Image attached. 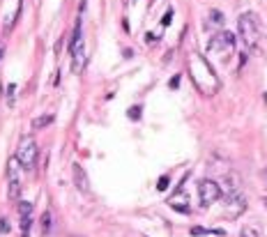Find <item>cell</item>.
I'll list each match as a JSON object with an SVG mask.
<instances>
[{
	"label": "cell",
	"instance_id": "1",
	"mask_svg": "<svg viewBox=\"0 0 267 237\" xmlns=\"http://www.w3.org/2000/svg\"><path fill=\"white\" fill-rule=\"evenodd\" d=\"M69 58H71V71L81 74L85 67V39H83V23L81 19H76L74 23V33L69 39Z\"/></svg>",
	"mask_w": 267,
	"mask_h": 237
},
{
	"label": "cell",
	"instance_id": "2",
	"mask_svg": "<svg viewBox=\"0 0 267 237\" xmlns=\"http://www.w3.org/2000/svg\"><path fill=\"white\" fill-rule=\"evenodd\" d=\"M237 28H240V37L244 39L246 46L256 49L258 46V39H260V26H258V19L253 12H244L237 21Z\"/></svg>",
	"mask_w": 267,
	"mask_h": 237
},
{
	"label": "cell",
	"instance_id": "3",
	"mask_svg": "<svg viewBox=\"0 0 267 237\" xmlns=\"http://www.w3.org/2000/svg\"><path fill=\"white\" fill-rule=\"evenodd\" d=\"M17 159H19V164H21L23 171H33L35 164H37V159H39L37 143H35L33 138H23L21 145H19V150H17Z\"/></svg>",
	"mask_w": 267,
	"mask_h": 237
},
{
	"label": "cell",
	"instance_id": "4",
	"mask_svg": "<svg viewBox=\"0 0 267 237\" xmlns=\"http://www.w3.org/2000/svg\"><path fill=\"white\" fill-rule=\"evenodd\" d=\"M198 196H201L203 207H210L217 200H221V184L214 182V180H201L198 182Z\"/></svg>",
	"mask_w": 267,
	"mask_h": 237
},
{
	"label": "cell",
	"instance_id": "5",
	"mask_svg": "<svg viewBox=\"0 0 267 237\" xmlns=\"http://www.w3.org/2000/svg\"><path fill=\"white\" fill-rule=\"evenodd\" d=\"M235 46V35L233 33H217L212 39H210V44H207V51H214V53H219V51L224 49H233Z\"/></svg>",
	"mask_w": 267,
	"mask_h": 237
},
{
	"label": "cell",
	"instance_id": "6",
	"mask_svg": "<svg viewBox=\"0 0 267 237\" xmlns=\"http://www.w3.org/2000/svg\"><path fill=\"white\" fill-rule=\"evenodd\" d=\"M19 159H10V198L12 200H19L21 196V180H19Z\"/></svg>",
	"mask_w": 267,
	"mask_h": 237
},
{
	"label": "cell",
	"instance_id": "7",
	"mask_svg": "<svg viewBox=\"0 0 267 237\" xmlns=\"http://www.w3.org/2000/svg\"><path fill=\"white\" fill-rule=\"evenodd\" d=\"M19 214H21V235L30 237V226H33V203H19Z\"/></svg>",
	"mask_w": 267,
	"mask_h": 237
},
{
	"label": "cell",
	"instance_id": "8",
	"mask_svg": "<svg viewBox=\"0 0 267 237\" xmlns=\"http://www.w3.org/2000/svg\"><path fill=\"white\" fill-rule=\"evenodd\" d=\"M71 175H74V182H76V187L81 189V191H87V189H90V184H87V175H85V171H83L81 164H71Z\"/></svg>",
	"mask_w": 267,
	"mask_h": 237
},
{
	"label": "cell",
	"instance_id": "9",
	"mask_svg": "<svg viewBox=\"0 0 267 237\" xmlns=\"http://www.w3.org/2000/svg\"><path fill=\"white\" fill-rule=\"evenodd\" d=\"M53 120H55V115H53V113L39 115V118H37V120H35V122H33V127H35V129H44V127H49V124L53 122Z\"/></svg>",
	"mask_w": 267,
	"mask_h": 237
},
{
	"label": "cell",
	"instance_id": "10",
	"mask_svg": "<svg viewBox=\"0 0 267 237\" xmlns=\"http://www.w3.org/2000/svg\"><path fill=\"white\" fill-rule=\"evenodd\" d=\"M191 235H224V230H212V228H191Z\"/></svg>",
	"mask_w": 267,
	"mask_h": 237
},
{
	"label": "cell",
	"instance_id": "11",
	"mask_svg": "<svg viewBox=\"0 0 267 237\" xmlns=\"http://www.w3.org/2000/svg\"><path fill=\"white\" fill-rule=\"evenodd\" d=\"M51 226H53V216H51V212H44L42 214V232L44 235L51 230Z\"/></svg>",
	"mask_w": 267,
	"mask_h": 237
},
{
	"label": "cell",
	"instance_id": "12",
	"mask_svg": "<svg viewBox=\"0 0 267 237\" xmlns=\"http://www.w3.org/2000/svg\"><path fill=\"white\" fill-rule=\"evenodd\" d=\"M210 23H214V26H221L224 23V17H221V12H210Z\"/></svg>",
	"mask_w": 267,
	"mask_h": 237
},
{
	"label": "cell",
	"instance_id": "13",
	"mask_svg": "<svg viewBox=\"0 0 267 237\" xmlns=\"http://www.w3.org/2000/svg\"><path fill=\"white\" fill-rule=\"evenodd\" d=\"M242 237H260V230H258V228L246 226L244 230H242Z\"/></svg>",
	"mask_w": 267,
	"mask_h": 237
},
{
	"label": "cell",
	"instance_id": "14",
	"mask_svg": "<svg viewBox=\"0 0 267 237\" xmlns=\"http://www.w3.org/2000/svg\"><path fill=\"white\" fill-rule=\"evenodd\" d=\"M129 118H131V120H138V118H141V108H138V106H131Z\"/></svg>",
	"mask_w": 267,
	"mask_h": 237
},
{
	"label": "cell",
	"instance_id": "15",
	"mask_svg": "<svg viewBox=\"0 0 267 237\" xmlns=\"http://www.w3.org/2000/svg\"><path fill=\"white\" fill-rule=\"evenodd\" d=\"M166 187H168V178H166V175H164V178H161V180H159V182H157V189H159V191H164Z\"/></svg>",
	"mask_w": 267,
	"mask_h": 237
},
{
	"label": "cell",
	"instance_id": "16",
	"mask_svg": "<svg viewBox=\"0 0 267 237\" xmlns=\"http://www.w3.org/2000/svg\"><path fill=\"white\" fill-rule=\"evenodd\" d=\"M177 86H180V74H177V76H173V78L168 81V88H177Z\"/></svg>",
	"mask_w": 267,
	"mask_h": 237
},
{
	"label": "cell",
	"instance_id": "17",
	"mask_svg": "<svg viewBox=\"0 0 267 237\" xmlns=\"http://www.w3.org/2000/svg\"><path fill=\"white\" fill-rule=\"evenodd\" d=\"M7 90H10V92H7V102H14V90H17V88H14V86H10V88H7Z\"/></svg>",
	"mask_w": 267,
	"mask_h": 237
},
{
	"label": "cell",
	"instance_id": "18",
	"mask_svg": "<svg viewBox=\"0 0 267 237\" xmlns=\"http://www.w3.org/2000/svg\"><path fill=\"white\" fill-rule=\"evenodd\" d=\"M170 17H173V12H166V17H164V26H168V23H170Z\"/></svg>",
	"mask_w": 267,
	"mask_h": 237
},
{
	"label": "cell",
	"instance_id": "19",
	"mask_svg": "<svg viewBox=\"0 0 267 237\" xmlns=\"http://www.w3.org/2000/svg\"><path fill=\"white\" fill-rule=\"evenodd\" d=\"M127 3H129V5H131V3H134V0H127Z\"/></svg>",
	"mask_w": 267,
	"mask_h": 237
},
{
	"label": "cell",
	"instance_id": "20",
	"mask_svg": "<svg viewBox=\"0 0 267 237\" xmlns=\"http://www.w3.org/2000/svg\"><path fill=\"white\" fill-rule=\"evenodd\" d=\"M0 53H3V49H0Z\"/></svg>",
	"mask_w": 267,
	"mask_h": 237
}]
</instances>
